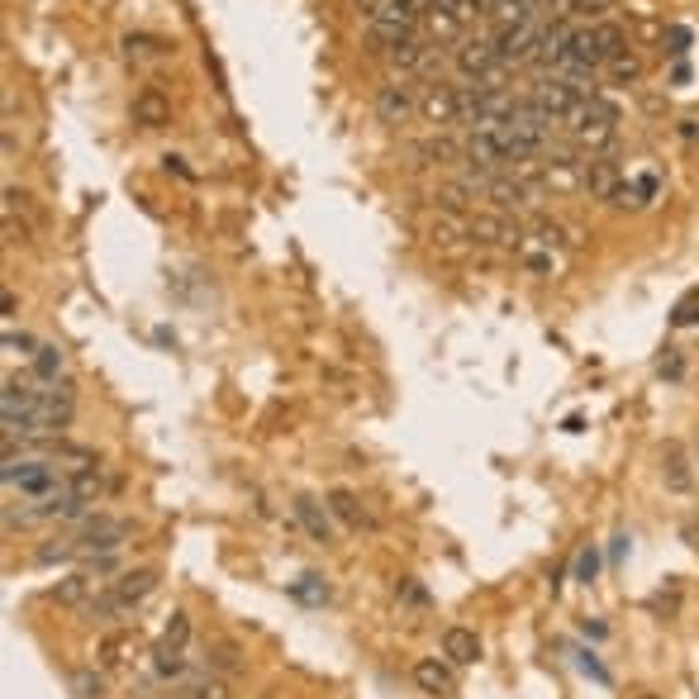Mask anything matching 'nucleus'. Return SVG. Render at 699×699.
Returning <instances> with one entry per match:
<instances>
[{
	"label": "nucleus",
	"instance_id": "f257e3e1",
	"mask_svg": "<svg viewBox=\"0 0 699 699\" xmlns=\"http://www.w3.org/2000/svg\"><path fill=\"white\" fill-rule=\"evenodd\" d=\"M562 128H566V138L576 143V148L599 153V148H605V143L613 138V128H619V105L590 91V95H580L576 105H571V114L562 120Z\"/></svg>",
	"mask_w": 699,
	"mask_h": 699
},
{
	"label": "nucleus",
	"instance_id": "f03ea898",
	"mask_svg": "<svg viewBox=\"0 0 699 699\" xmlns=\"http://www.w3.org/2000/svg\"><path fill=\"white\" fill-rule=\"evenodd\" d=\"M371 110H376V120L381 124H409L414 114H419V91L409 86V77H391L385 86H376V100H371Z\"/></svg>",
	"mask_w": 699,
	"mask_h": 699
},
{
	"label": "nucleus",
	"instance_id": "7ed1b4c3",
	"mask_svg": "<svg viewBox=\"0 0 699 699\" xmlns=\"http://www.w3.org/2000/svg\"><path fill=\"white\" fill-rule=\"evenodd\" d=\"M419 114H424V124H433V134L456 128L462 124V91H456V86H442V81H428L419 91Z\"/></svg>",
	"mask_w": 699,
	"mask_h": 699
},
{
	"label": "nucleus",
	"instance_id": "20e7f679",
	"mask_svg": "<svg viewBox=\"0 0 699 699\" xmlns=\"http://www.w3.org/2000/svg\"><path fill=\"white\" fill-rule=\"evenodd\" d=\"M428 243H433V248H442V252L471 248V214L438 205L433 214H428Z\"/></svg>",
	"mask_w": 699,
	"mask_h": 699
},
{
	"label": "nucleus",
	"instance_id": "39448f33",
	"mask_svg": "<svg viewBox=\"0 0 699 699\" xmlns=\"http://www.w3.org/2000/svg\"><path fill=\"white\" fill-rule=\"evenodd\" d=\"M580 177H585V191H590V200H605V205H609V195L619 191L623 171H619V162H613V157L590 153V157L580 162Z\"/></svg>",
	"mask_w": 699,
	"mask_h": 699
},
{
	"label": "nucleus",
	"instance_id": "423d86ee",
	"mask_svg": "<svg viewBox=\"0 0 699 699\" xmlns=\"http://www.w3.org/2000/svg\"><path fill=\"white\" fill-rule=\"evenodd\" d=\"M656 191H662V181H656L652 171H642V177H633V181H619V191L609 195V205L613 210H647L656 200Z\"/></svg>",
	"mask_w": 699,
	"mask_h": 699
},
{
	"label": "nucleus",
	"instance_id": "0eeeda50",
	"mask_svg": "<svg viewBox=\"0 0 699 699\" xmlns=\"http://www.w3.org/2000/svg\"><path fill=\"white\" fill-rule=\"evenodd\" d=\"M414 685H419L424 695H452L456 690V676L448 662H433V656H424V662H414Z\"/></svg>",
	"mask_w": 699,
	"mask_h": 699
},
{
	"label": "nucleus",
	"instance_id": "6e6552de",
	"mask_svg": "<svg viewBox=\"0 0 699 699\" xmlns=\"http://www.w3.org/2000/svg\"><path fill=\"white\" fill-rule=\"evenodd\" d=\"M57 605H67V609H86L95 599V571H71V576L57 580V590H53Z\"/></svg>",
	"mask_w": 699,
	"mask_h": 699
},
{
	"label": "nucleus",
	"instance_id": "1a4fd4ad",
	"mask_svg": "<svg viewBox=\"0 0 699 699\" xmlns=\"http://www.w3.org/2000/svg\"><path fill=\"white\" fill-rule=\"evenodd\" d=\"M585 162V157H580ZM580 162L576 157H552L548 167H542V185H548V191H585V177H580Z\"/></svg>",
	"mask_w": 699,
	"mask_h": 699
},
{
	"label": "nucleus",
	"instance_id": "9d476101",
	"mask_svg": "<svg viewBox=\"0 0 699 699\" xmlns=\"http://www.w3.org/2000/svg\"><path fill=\"white\" fill-rule=\"evenodd\" d=\"M442 656H448L452 666H476L481 662V638L471 633V628H448V633H442Z\"/></svg>",
	"mask_w": 699,
	"mask_h": 699
},
{
	"label": "nucleus",
	"instance_id": "9b49d317",
	"mask_svg": "<svg viewBox=\"0 0 699 699\" xmlns=\"http://www.w3.org/2000/svg\"><path fill=\"white\" fill-rule=\"evenodd\" d=\"M519 262L533 271V277H556V267H562V252L548 248V243H538V238H523Z\"/></svg>",
	"mask_w": 699,
	"mask_h": 699
},
{
	"label": "nucleus",
	"instance_id": "f8f14e48",
	"mask_svg": "<svg viewBox=\"0 0 699 699\" xmlns=\"http://www.w3.org/2000/svg\"><path fill=\"white\" fill-rule=\"evenodd\" d=\"M171 120V105H167V95L162 91H138L134 95V124H143V128H157V124H167Z\"/></svg>",
	"mask_w": 699,
	"mask_h": 699
},
{
	"label": "nucleus",
	"instance_id": "ddd939ff",
	"mask_svg": "<svg viewBox=\"0 0 699 699\" xmlns=\"http://www.w3.org/2000/svg\"><path fill=\"white\" fill-rule=\"evenodd\" d=\"M295 514H300V523H305V533H309L314 542H328V538H334V523H328V509H319L309 495H300V499H295Z\"/></svg>",
	"mask_w": 699,
	"mask_h": 699
},
{
	"label": "nucleus",
	"instance_id": "4468645a",
	"mask_svg": "<svg viewBox=\"0 0 699 699\" xmlns=\"http://www.w3.org/2000/svg\"><path fill=\"white\" fill-rule=\"evenodd\" d=\"M605 77H609V81H619V86H638V81H642V57L633 53V43H628L623 53H613V57H609Z\"/></svg>",
	"mask_w": 699,
	"mask_h": 699
},
{
	"label": "nucleus",
	"instance_id": "2eb2a0df",
	"mask_svg": "<svg viewBox=\"0 0 699 699\" xmlns=\"http://www.w3.org/2000/svg\"><path fill=\"white\" fill-rule=\"evenodd\" d=\"M67 685H71V695H77V699H100V695H105V676H100L95 666H71Z\"/></svg>",
	"mask_w": 699,
	"mask_h": 699
},
{
	"label": "nucleus",
	"instance_id": "dca6fc26",
	"mask_svg": "<svg viewBox=\"0 0 699 699\" xmlns=\"http://www.w3.org/2000/svg\"><path fill=\"white\" fill-rule=\"evenodd\" d=\"M63 367H67V357L57 352V348H48V342H38V352H34V376H38L43 385H53L57 376H63Z\"/></svg>",
	"mask_w": 699,
	"mask_h": 699
},
{
	"label": "nucleus",
	"instance_id": "f3484780",
	"mask_svg": "<svg viewBox=\"0 0 699 699\" xmlns=\"http://www.w3.org/2000/svg\"><path fill=\"white\" fill-rule=\"evenodd\" d=\"M328 509H334L348 528H367V509L357 505V495H348V491H334V495H328Z\"/></svg>",
	"mask_w": 699,
	"mask_h": 699
},
{
	"label": "nucleus",
	"instance_id": "a211bd4d",
	"mask_svg": "<svg viewBox=\"0 0 699 699\" xmlns=\"http://www.w3.org/2000/svg\"><path fill=\"white\" fill-rule=\"evenodd\" d=\"M128 652H134V638H128V633H114V638L100 642V666H105V670L124 666V662H128Z\"/></svg>",
	"mask_w": 699,
	"mask_h": 699
},
{
	"label": "nucleus",
	"instance_id": "6ab92c4d",
	"mask_svg": "<svg viewBox=\"0 0 699 699\" xmlns=\"http://www.w3.org/2000/svg\"><path fill=\"white\" fill-rule=\"evenodd\" d=\"M67 491L81 499V505H95V495H100V471L95 466H81L77 476H67Z\"/></svg>",
	"mask_w": 699,
	"mask_h": 699
},
{
	"label": "nucleus",
	"instance_id": "aec40b11",
	"mask_svg": "<svg viewBox=\"0 0 699 699\" xmlns=\"http://www.w3.org/2000/svg\"><path fill=\"white\" fill-rule=\"evenodd\" d=\"M185 638H191V619H185V613L177 609V613H171V623L162 628V642H157V652H181Z\"/></svg>",
	"mask_w": 699,
	"mask_h": 699
},
{
	"label": "nucleus",
	"instance_id": "412c9836",
	"mask_svg": "<svg viewBox=\"0 0 699 699\" xmlns=\"http://www.w3.org/2000/svg\"><path fill=\"white\" fill-rule=\"evenodd\" d=\"M666 485H670V491H690V471H685V452L680 448L666 452Z\"/></svg>",
	"mask_w": 699,
	"mask_h": 699
},
{
	"label": "nucleus",
	"instance_id": "4be33fe9",
	"mask_svg": "<svg viewBox=\"0 0 699 699\" xmlns=\"http://www.w3.org/2000/svg\"><path fill=\"white\" fill-rule=\"evenodd\" d=\"M177 699H228V685H224V680H205V685H191V690H181Z\"/></svg>",
	"mask_w": 699,
	"mask_h": 699
},
{
	"label": "nucleus",
	"instance_id": "5701e85b",
	"mask_svg": "<svg viewBox=\"0 0 699 699\" xmlns=\"http://www.w3.org/2000/svg\"><path fill=\"white\" fill-rule=\"evenodd\" d=\"M609 5H613V0H580V20L585 24H599L609 14Z\"/></svg>",
	"mask_w": 699,
	"mask_h": 699
},
{
	"label": "nucleus",
	"instance_id": "b1692460",
	"mask_svg": "<svg viewBox=\"0 0 699 699\" xmlns=\"http://www.w3.org/2000/svg\"><path fill=\"white\" fill-rule=\"evenodd\" d=\"M5 243L14 248V243H29V224H14V214L5 210Z\"/></svg>",
	"mask_w": 699,
	"mask_h": 699
},
{
	"label": "nucleus",
	"instance_id": "393cba45",
	"mask_svg": "<svg viewBox=\"0 0 699 699\" xmlns=\"http://www.w3.org/2000/svg\"><path fill=\"white\" fill-rule=\"evenodd\" d=\"M595 566H599V556H595V552H580V562H576L580 580H590V576H595Z\"/></svg>",
	"mask_w": 699,
	"mask_h": 699
},
{
	"label": "nucleus",
	"instance_id": "a878e982",
	"mask_svg": "<svg viewBox=\"0 0 699 699\" xmlns=\"http://www.w3.org/2000/svg\"><path fill=\"white\" fill-rule=\"evenodd\" d=\"M638 699H656V695H638Z\"/></svg>",
	"mask_w": 699,
	"mask_h": 699
},
{
	"label": "nucleus",
	"instance_id": "bb28decb",
	"mask_svg": "<svg viewBox=\"0 0 699 699\" xmlns=\"http://www.w3.org/2000/svg\"><path fill=\"white\" fill-rule=\"evenodd\" d=\"M262 699H271V695H262Z\"/></svg>",
	"mask_w": 699,
	"mask_h": 699
},
{
	"label": "nucleus",
	"instance_id": "cd10ccee",
	"mask_svg": "<svg viewBox=\"0 0 699 699\" xmlns=\"http://www.w3.org/2000/svg\"><path fill=\"white\" fill-rule=\"evenodd\" d=\"M491 5H495V0H491Z\"/></svg>",
	"mask_w": 699,
	"mask_h": 699
}]
</instances>
